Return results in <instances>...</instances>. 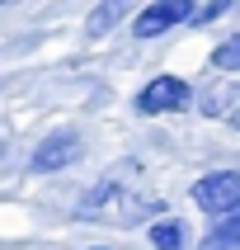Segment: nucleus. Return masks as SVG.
<instances>
[{"label": "nucleus", "mask_w": 240, "mask_h": 250, "mask_svg": "<svg viewBox=\"0 0 240 250\" xmlns=\"http://www.w3.org/2000/svg\"><path fill=\"white\" fill-rule=\"evenodd\" d=\"M212 66H217V71H240V33H231L226 42H217Z\"/></svg>", "instance_id": "nucleus-8"}, {"label": "nucleus", "mask_w": 240, "mask_h": 250, "mask_svg": "<svg viewBox=\"0 0 240 250\" xmlns=\"http://www.w3.org/2000/svg\"><path fill=\"white\" fill-rule=\"evenodd\" d=\"M75 156H80V132H47L33 146V156H28V170L33 175H52V170H66Z\"/></svg>", "instance_id": "nucleus-2"}, {"label": "nucleus", "mask_w": 240, "mask_h": 250, "mask_svg": "<svg viewBox=\"0 0 240 250\" xmlns=\"http://www.w3.org/2000/svg\"><path fill=\"white\" fill-rule=\"evenodd\" d=\"M188 99H193L188 81H179V76H155L137 95V113H174V109H188Z\"/></svg>", "instance_id": "nucleus-3"}, {"label": "nucleus", "mask_w": 240, "mask_h": 250, "mask_svg": "<svg viewBox=\"0 0 240 250\" xmlns=\"http://www.w3.org/2000/svg\"><path fill=\"white\" fill-rule=\"evenodd\" d=\"M193 203L203 212H212L217 222L231 217L240 208V170H217V175H203L193 184Z\"/></svg>", "instance_id": "nucleus-1"}, {"label": "nucleus", "mask_w": 240, "mask_h": 250, "mask_svg": "<svg viewBox=\"0 0 240 250\" xmlns=\"http://www.w3.org/2000/svg\"><path fill=\"white\" fill-rule=\"evenodd\" d=\"M198 109L207 113V118H222V123L240 127V85H226V90H217V95L198 99Z\"/></svg>", "instance_id": "nucleus-5"}, {"label": "nucleus", "mask_w": 240, "mask_h": 250, "mask_svg": "<svg viewBox=\"0 0 240 250\" xmlns=\"http://www.w3.org/2000/svg\"><path fill=\"white\" fill-rule=\"evenodd\" d=\"M207 250H240V208L231 212V217H222V222L212 227Z\"/></svg>", "instance_id": "nucleus-7"}, {"label": "nucleus", "mask_w": 240, "mask_h": 250, "mask_svg": "<svg viewBox=\"0 0 240 250\" xmlns=\"http://www.w3.org/2000/svg\"><path fill=\"white\" fill-rule=\"evenodd\" d=\"M94 250H104V246H94Z\"/></svg>", "instance_id": "nucleus-11"}, {"label": "nucleus", "mask_w": 240, "mask_h": 250, "mask_svg": "<svg viewBox=\"0 0 240 250\" xmlns=\"http://www.w3.org/2000/svg\"><path fill=\"white\" fill-rule=\"evenodd\" d=\"M217 14H226V5L217 0V5H203V10H193V24H212Z\"/></svg>", "instance_id": "nucleus-10"}, {"label": "nucleus", "mask_w": 240, "mask_h": 250, "mask_svg": "<svg viewBox=\"0 0 240 250\" xmlns=\"http://www.w3.org/2000/svg\"><path fill=\"white\" fill-rule=\"evenodd\" d=\"M118 14H123L118 5H99V10L90 14V33H109V28L118 24Z\"/></svg>", "instance_id": "nucleus-9"}, {"label": "nucleus", "mask_w": 240, "mask_h": 250, "mask_svg": "<svg viewBox=\"0 0 240 250\" xmlns=\"http://www.w3.org/2000/svg\"><path fill=\"white\" fill-rule=\"evenodd\" d=\"M193 5H184V0H160V5H146V10L132 19V33L137 38H160L165 28H174L179 19H188Z\"/></svg>", "instance_id": "nucleus-4"}, {"label": "nucleus", "mask_w": 240, "mask_h": 250, "mask_svg": "<svg viewBox=\"0 0 240 250\" xmlns=\"http://www.w3.org/2000/svg\"><path fill=\"white\" fill-rule=\"evenodd\" d=\"M151 246L155 250H188V227L179 217H160L151 227Z\"/></svg>", "instance_id": "nucleus-6"}]
</instances>
